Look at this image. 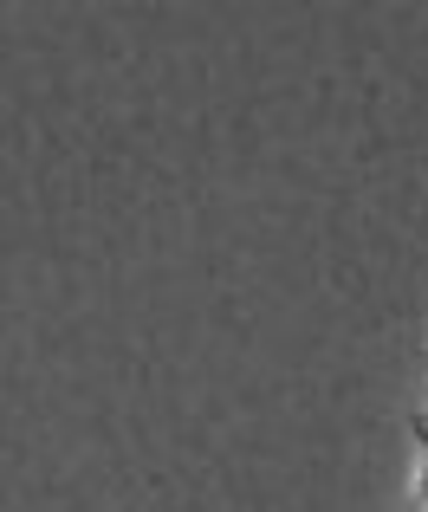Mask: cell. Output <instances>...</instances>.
<instances>
[{
  "label": "cell",
  "instance_id": "obj_1",
  "mask_svg": "<svg viewBox=\"0 0 428 512\" xmlns=\"http://www.w3.org/2000/svg\"><path fill=\"white\" fill-rule=\"evenodd\" d=\"M422 512H428V461H422Z\"/></svg>",
  "mask_w": 428,
  "mask_h": 512
}]
</instances>
